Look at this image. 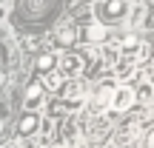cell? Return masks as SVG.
Masks as SVG:
<instances>
[{
  "instance_id": "obj_1",
  "label": "cell",
  "mask_w": 154,
  "mask_h": 148,
  "mask_svg": "<svg viewBox=\"0 0 154 148\" xmlns=\"http://www.w3.org/2000/svg\"><path fill=\"white\" fill-rule=\"evenodd\" d=\"M94 14H97V23H103V26H117L120 20H126L128 3L126 0H100L94 6Z\"/></svg>"
},
{
  "instance_id": "obj_2",
  "label": "cell",
  "mask_w": 154,
  "mask_h": 148,
  "mask_svg": "<svg viewBox=\"0 0 154 148\" xmlns=\"http://www.w3.org/2000/svg\"><path fill=\"white\" fill-rule=\"evenodd\" d=\"M57 0H17V11L29 20H46L49 14H54Z\"/></svg>"
},
{
  "instance_id": "obj_3",
  "label": "cell",
  "mask_w": 154,
  "mask_h": 148,
  "mask_svg": "<svg viewBox=\"0 0 154 148\" xmlns=\"http://www.w3.org/2000/svg\"><path fill=\"white\" fill-rule=\"evenodd\" d=\"M111 94H114V83H111V80L100 83V88L91 94V100H88V111H91V114L106 111V108L111 105Z\"/></svg>"
},
{
  "instance_id": "obj_4",
  "label": "cell",
  "mask_w": 154,
  "mask_h": 148,
  "mask_svg": "<svg viewBox=\"0 0 154 148\" xmlns=\"http://www.w3.org/2000/svg\"><path fill=\"white\" fill-rule=\"evenodd\" d=\"M83 94H86V83H83V80H74V77H72V83L63 88V97H66L69 108H77V105L83 103Z\"/></svg>"
},
{
  "instance_id": "obj_5",
  "label": "cell",
  "mask_w": 154,
  "mask_h": 148,
  "mask_svg": "<svg viewBox=\"0 0 154 148\" xmlns=\"http://www.w3.org/2000/svg\"><path fill=\"white\" fill-rule=\"evenodd\" d=\"M131 103H134V91L128 86L114 88V94H111V108H114V111H128Z\"/></svg>"
},
{
  "instance_id": "obj_6",
  "label": "cell",
  "mask_w": 154,
  "mask_h": 148,
  "mask_svg": "<svg viewBox=\"0 0 154 148\" xmlns=\"http://www.w3.org/2000/svg\"><path fill=\"white\" fill-rule=\"evenodd\" d=\"M60 63V71L66 74V77H74V74H80L83 71V54H77V51H69L63 60H57Z\"/></svg>"
},
{
  "instance_id": "obj_7",
  "label": "cell",
  "mask_w": 154,
  "mask_h": 148,
  "mask_svg": "<svg viewBox=\"0 0 154 148\" xmlns=\"http://www.w3.org/2000/svg\"><path fill=\"white\" fill-rule=\"evenodd\" d=\"M80 37L86 40V43H103V40L109 37V29H106L103 23H91V26H86L80 32Z\"/></svg>"
},
{
  "instance_id": "obj_8",
  "label": "cell",
  "mask_w": 154,
  "mask_h": 148,
  "mask_svg": "<svg viewBox=\"0 0 154 148\" xmlns=\"http://www.w3.org/2000/svg\"><path fill=\"white\" fill-rule=\"evenodd\" d=\"M37 128H40V117L37 114H23L20 117V122H17V134L20 137H32V134H37Z\"/></svg>"
},
{
  "instance_id": "obj_9",
  "label": "cell",
  "mask_w": 154,
  "mask_h": 148,
  "mask_svg": "<svg viewBox=\"0 0 154 148\" xmlns=\"http://www.w3.org/2000/svg\"><path fill=\"white\" fill-rule=\"evenodd\" d=\"M57 68V57L51 54V51H43V54L37 57V63H34V71L37 74H49V71H54Z\"/></svg>"
},
{
  "instance_id": "obj_10",
  "label": "cell",
  "mask_w": 154,
  "mask_h": 148,
  "mask_svg": "<svg viewBox=\"0 0 154 148\" xmlns=\"http://www.w3.org/2000/svg\"><path fill=\"white\" fill-rule=\"evenodd\" d=\"M74 40H77V29H74V26H63L60 32L54 34V43H57V46H63V49L74 46Z\"/></svg>"
},
{
  "instance_id": "obj_11",
  "label": "cell",
  "mask_w": 154,
  "mask_h": 148,
  "mask_svg": "<svg viewBox=\"0 0 154 148\" xmlns=\"http://www.w3.org/2000/svg\"><path fill=\"white\" fill-rule=\"evenodd\" d=\"M40 94H43V86H40V83H32V86L26 88V108H34V105L43 100Z\"/></svg>"
},
{
  "instance_id": "obj_12",
  "label": "cell",
  "mask_w": 154,
  "mask_h": 148,
  "mask_svg": "<svg viewBox=\"0 0 154 148\" xmlns=\"http://www.w3.org/2000/svg\"><path fill=\"white\" fill-rule=\"evenodd\" d=\"M106 131H109V120H103V117L88 125V134H91V137H94V134H106Z\"/></svg>"
},
{
  "instance_id": "obj_13",
  "label": "cell",
  "mask_w": 154,
  "mask_h": 148,
  "mask_svg": "<svg viewBox=\"0 0 154 148\" xmlns=\"http://www.w3.org/2000/svg\"><path fill=\"white\" fill-rule=\"evenodd\" d=\"M43 86L46 88H60V74H54V71H49V74H43Z\"/></svg>"
},
{
  "instance_id": "obj_14",
  "label": "cell",
  "mask_w": 154,
  "mask_h": 148,
  "mask_svg": "<svg viewBox=\"0 0 154 148\" xmlns=\"http://www.w3.org/2000/svg\"><path fill=\"white\" fill-rule=\"evenodd\" d=\"M69 111V103H51L49 105V117H63Z\"/></svg>"
},
{
  "instance_id": "obj_15",
  "label": "cell",
  "mask_w": 154,
  "mask_h": 148,
  "mask_svg": "<svg viewBox=\"0 0 154 148\" xmlns=\"http://www.w3.org/2000/svg\"><path fill=\"white\" fill-rule=\"evenodd\" d=\"M26 148H54V145H51L46 137H32V140L26 143Z\"/></svg>"
},
{
  "instance_id": "obj_16",
  "label": "cell",
  "mask_w": 154,
  "mask_h": 148,
  "mask_svg": "<svg viewBox=\"0 0 154 148\" xmlns=\"http://www.w3.org/2000/svg\"><path fill=\"white\" fill-rule=\"evenodd\" d=\"M137 148H154V128H149V134H146V137H140Z\"/></svg>"
},
{
  "instance_id": "obj_17",
  "label": "cell",
  "mask_w": 154,
  "mask_h": 148,
  "mask_svg": "<svg viewBox=\"0 0 154 148\" xmlns=\"http://www.w3.org/2000/svg\"><path fill=\"white\" fill-rule=\"evenodd\" d=\"M143 74H149V80H154V57H149L143 63Z\"/></svg>"
},
{
  "instance_id": "obj_18",
  "label": "cell",
  "mask_w": 154,
  "mask_h": 148,
  "mask_svg": "<svg viewBox=\"0 0 154 148\" xmlns=\"http://www.w3.org/2000/svg\"><path fill=\"white\" fill-rule=\"evenodd\" d=\"M151 97V86H140V91L134 94V100H149Z\"/></svg>"
},
{
  "instance_id": "obj_19",
  "label": "cell",
  "mask_w": 154,
  "mask_h": 148,
  "mask_svg": "<svg viewBox=\"0 0 154 148\" xmlns=\"http://www.w3.org/2000/svg\"><path fill=\"white\" fill-rule=\"evenodd\" d=\"M63 134H66V140H74L77 128H74V122H72V120H66V131H63Z\"/></svg>"
},
{
  "instance_id": "obj_20",
  "label": "cell",
  "mask_w": 154,
  "mask_h": 148,
  "mask_svg": "<svg viewBox=\"0 0 154 148\" xmlns=\"http://www.w3.org/2000/svg\"><path fill=\"white\" fill-rule=\"evenodd\" d=\"M146 26H149V29H154V9H151V14H149V20H146Z\"/></svg>"
},
{
  "instance_id": "obj_21",
  "label": "cell",
  "mask_w": 154,
  "mask_h": 148,
  "mask_svg": "<svg viewBox=\"0 0 154 148\" xmlns=\"http://www.w3.org/2000/svg\"><path fill=\"white\" fill-rule=\"evenodd\" d=\"M0 86H3V71H0Z\"/></svg>"
},
{
  "instance_id": "obj_22",
  "label": "cell",
  "mask_w": 154,
  "mask_h": 148,
  "mask_svg": "<svg viewBox=\"0 0 154 148\" xmlns=\"http://www.w3.org/2000/svg\"><path fill=\"white\" fill-rule=\"evenodd\" d=\"M6 148H17V145H6Z\"/></svg>"
},
{
  "instance_id": "obj_23",
  "label": "cell",
  "mask_w": 154,
  "mask_h": 148,
  "mask_svg": "<svg viewBox=\"0 0 154 148\" xmlns=\"http://www.w3.org/2000/svg\"><path fill=\"white\" fill-rule=\"evenodd\" d=\"M0 3H3V0H0Z\"/></svg>"
}]
</instances>
